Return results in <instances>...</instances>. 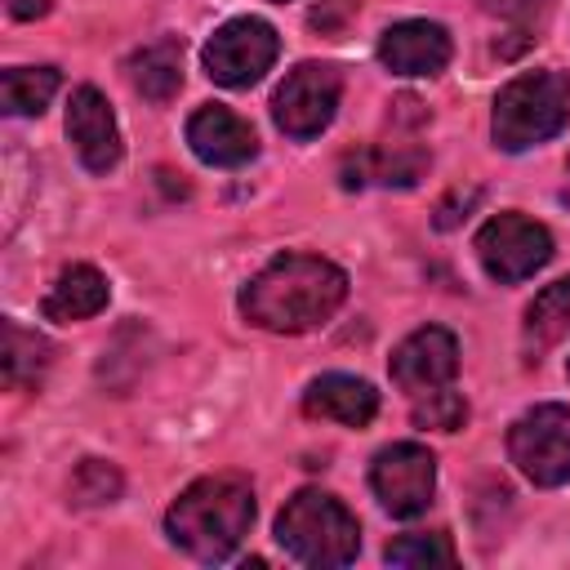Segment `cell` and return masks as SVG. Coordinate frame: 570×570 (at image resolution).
I'll return each mask as SVG.
<instances>
[{"label": "cell", "mask_w": 570, "mask_h": 570, "mask_svg": "<svg viewBox=\"0 0 570 570\" xmlns=\"http://www.w3.org/2000/svg\"><path fill=\"white\" fill-rule=\"evenodd\" d=\"M566 374H570V361H566Z\"/></svg>", "instance_id": "28"}, {"label": "cell", "mask_w": 570, "mask_h": 570, "mask_svg": "<svg viewBox=\"0 0 570 570\" xmlns=\"http://www.w3.org/2000/svg\"><path fill=\"white\" fill-rule=\"evenodd\" d=\"M254 525V490L236 472L191 481L165 512L169 539L196 561H227Z\"/></svg>", "instance_id": "2"}, {"label": "cell", "mask_w": 570, "mask_h": 570, "mask_svg": "<svg viewBox=\"0 0 570 570\" xmlns=\"http://www.w3.org/2000/svg\"><path fill=\"white\" fill-rule=\"evenodd\" d=\"M53 0H9V13L13 18H45Z\"/></svg>", "instance_id": "26"}, {"label": "cell", "mask_w": 570, "mask_h": 570, "mask_svg": "<svg viewBox=\"0 0 570 570\" xmlns=\"http://www.w3.org/2000/svg\"><path fill=\"white\" fill-rule=\"evenodd\" d=\"M476 258L481 267L499 281V285H517L525 276H534L548 258H552V232L517 209L494 214L481 232H476Z\"/></svg>", "instance_id": "6"}, {"label": "cell", "mask_w": 570, "mask_h": 570, "mask_svg": "<svg viewBox=\"0 0 570 570\" xmlns=\"http://www.w3.org/2000/svg\"><path fill=\"white\" fill-rule=\"evenodd\" d=\"M343 80L325 62H298L272 94V116L289 138H316L338 111Z\"/></svg>", "instance_id": "9"}, {"label": "cell", "mask_w": 570, "mask_h": 570, "mask_svg": "<svg viewBox=\"0 0 570 570\" xmlns=\"http://www.w3.org/2000/svg\"><path fill=\"white\" fill-rule=\"evenodd\" d=\"M276 53H281V36L272 22L232 18L209 36L200 58H205L209 80H218L227 89H249L254 80H263V71L276 62Z\"/></svg>", "instance_id": "7"}, {"label": "cell", "mask_w": 570, "mask_h": 570, "mask_svg": "<svg viewBox=\"0 0 570 570\" xmlns=\"http://www.w3.org/2000/svg\"><path fill=\"white\" fill-rule=\"evenodd\" d=\"M379 58L396 76H436L450 62V36L441 22L428 18H405L392 22L379 40Z\"/></svg>", "instance_id": "12"}, {"label": "cell", "mask_w": 570, "mask_h": 570, "mask_svg": "<svg viewBox=\"0 0 570 570\" xmlns=\"http://www.w3.org/2000/svg\"><path fill=\"white\" fill-rule=\"evenodd\" d=\"M392 566H454V543H450V534H401V539H392L387 543V552H383Z\"/></svg>", "instance_id": "22"}, {"label": "cell", "mask_w": 570, "mask_h": 570, "mask_svg": "<svg viewBox=\"0 0 570 570\" xmlns=\"http://www.w3.org/2000/svg\"><path fill=\"white\" fill-rule=\"evenodd\" d=\"M566 120H570V76L548 67V71H525L499 89L490 134H494V147L525 151L561 134Z\"/></svg>", "instance_id": "4"}, {"label": "cell", "mask_w": 570, "mask_h": 570, "mask_svg": "<svg viewBox=\"0 0 570 570\" xmlns=\"http://www.w3.org/2000/svg\"><path fill=\"white\" fill-rule=\"evenodd\" d=\"M370 485H374L383 512L410 521V517H419V512L432 503V490H436V459H432V450L419 445V441H396V445H387V450L374 454Z\"/></svg>", "instance_id": "8"}, {"label": "cell", "mask_w": 570, "mask_h": 570, "mask_svg": "<svg viewBox=\"0 0 570 570\" xmlns=\"http://www.w3.org/2000/svg\"><path fill=\"white\" fill-rule=\"evenodd\" d=\"M62 76L53 67H9L0 76V102L9 116H40L58 94Z\"/></svg>", "instance_id": "20"}, {"label": "cell", "mask_w": 570, "mask_h": 570, "mask_svg": "<svg viewBox=\"0 0 570 570\" xmlns=\"http://www.w3.org/2000/svg\"><path fill=\"white\" fill-rule=\"evenodd\" d=\"M303 410L312 419H330L343 428H365L379 414V392L356 374H321L303 392Z\"/></svg>", "instance_id": "14"}, {"label": "cell", "mask_w": 570, "mask_h": 570, "mask_svg": "<svg viewBox=\"0 0 570 570\" xmlns=\"http://www.w3.org/2000/svg\"><path fill=\"white\" fill-rule=\"evenodd\" d=\"M428 169V151L423 147H365V151H347L343 156V187L356 191V187H414Z\"/></svg>", "instance_id": "15"}, {"label": "cell", "mask_w": 570, "mask_h": 570, "mask_svg": "<svg viewBox=\"0 0 570 570\" xmlns=\"http://www.w3.org/2000/svg\"><path fill=\"white\" fill-rule=\"evenodd\" d=\"M566 330H570V276L543 285V289L534 294V303L525 307V330H521L525 356L539 361L552 343L566 338Z\"/></svg>", "instance_id": "19"}, {"label": "cell", "mask_w": 570, "mask_h": 570, "mask_svg": "<svg viewBox=\"0 0 570 570\" xmlns=\"http://www.w3.org/2000/svg\"><path fill=\"white\" fill-rule=\"evenodd\" d=\"M187 142H191V151H196L205 165H218V169L245 165V160H254V151H258L254 129H249L236 111H227V107H218V102L200 107V111L187 120Z\"/></svg>", "instance_id": "13"}, {"label": "cell", "mask_w": 570, "mask_h": 570, "mask_svg": "<svg viewBox=\"0 0 570 570\" xmlns=\"http://www.w3.org/2000/svg\"><path fill=\"white\" fill-rule=\"evenodd\" d=\"M481 4L499 18H508V22H534L552 9V0H481Z\"/></svg>", "instance_id": "25"}, {"label": "cell", "mask_w": 570, "mask_h": 570, "mask_svg": "<svg viewBox=\"0 0 570 570\" xmlns=\"http://www.w3.org/2000/svg\"><path fill=\"white\" fill-rule=\"evenodd\" d=\"M508 454L534 485H566L570 481V405H534L508 432Z\"/></svg>", "instance_id": "5"}, {"label": "cell", "mask_w": 570, "mask_h": 570, "mask_svg": "<svg viewBox=\"0 0 570 570\" xmlns=\"http://www.w3.org/2000/svg\"><path fill=\"white\" fill-rule=\"evenodd\" d=\"M343 298H347L343 267L316 254H281L240 289V312L258 330L303 334L325 325Z\"/></svg>", "instance_id": "1"}, {"label": "cell", "mask_w": 570, "mask_h": 570, "mask_svg": "<svg viewBox=\"0 0 570 570\" xmlns=\"http://www.w3.org/2000/svg\"><path fill=\"white\" fill-rule=\"evenodd\" d=\"M53 365V343L18 321H4V352H0V374L9 392H36Z\"/></svg>", "instance_id": "17"}, {"label": "cell", "mask_w": 570, "mask_h": 570, "mask_svg": "<svg viewBox=\"0 0 570 570\" xmlns=\"http://www.w3.org/2000/svg\"><path fill=\"white\" fill-rule=\"evenodd\" d=\"M120 490H125V476H120L107 459H80L76 472H71V485H67V494H71L76 508H102V503H116Z\"/></svg>", "instance_id": "21"}, {"label": "cell", "mask_w": 570, "mask_h": 570, "mask_svg": "<svg viewBox=\"0 0 570 570\" xmlns=\"http://www.w3.org/2000/svg\"><path fill=\"white\" fill-rule=\"evenodd\" d=\"M276 539L289 557L321 570H338L361 552L356 517L325 490H298L276 517Z\"/></svg>", "instance_id": "3"}, {"label": "cell", "mask_w": 570, "mask_h": 570, "mask_svg": "<svg viewBox=\"0 0 570 570\" xmlns=\"http://www.w3.org/2000/svg\"><path fill=\"white\" fill-rule=\"evenodd\" d=\"M67 138L76 147V156L85 160L89 174H111L120 165V129H116V116H111V102L85 85L71 94L67 102Z\"/></svg>", "instance_id": "11"}, {"label": "cell", "mask_w": 570, "mask_h": 570, "mask_svg": "<svg viewBox=\"0 0 570 570\" xmlns=\"http://www.w3.org/2000/svg\"><path fill=\"white\" fill-rule=\"evenodd\" d=\"M392 383L410 396L419 392H432V387H445L459 370V343L450 330L441 325H423L414 330L396 352H392Z\"/></svg>", "instance_id": "10"}, {"label": "cell", "mask_w": 570, "mask_h": 570, "mask_svg": "<svg viewBox=\"0 0 570 570\" xmlns=\"http://www.w3.org/2000/svg\"><path fill=\"white\" fill-rule=\"evenodd\" d=\"M566 178H570V160H566Z\"/></svg>", "instance_id": "27"}, {"label": "cell", "mask_w": 570, "mask_h": 570, "mask_svg": "<svg viewBox=\"0 0 570 570\" xmlns=\"http://www.w3.org/2000/svg\"><path fill=\"white\" fill-rule=\"evenodd\" d=\"M414 423L419 428H436V432H459L468 423V401L445 383L432 392H419L414 401Z\"/></svg>", "instance_id": "23"}, {"label": "cell", "mask_w": 570, "mask_h": 570, "mask_svg": "<svg viewBox=\"0 0 570 570\" xmlns=\"http://www.w3.org/2000/svg\"><path fill=\"white\" fill-rule=\"evenodd\" d=\"M107 276L98 272V267H89V263H71L62 276H58V285L45 294V303H40V312L49 316V321H62V325H71V321H89V316H98L102 307H107Z\"/></svg>", "instance_id": "16"}, {"label": "cell", "mask_w": 570, "mask_h": 570, "mask_svg": "<svg viewBox=\"0 0 570 570\" xmlns=\"http://www.w3.org/2000/svg\"><path fill=\"white\" fill-rule=\"evenodd\" d=\"M129 80L147 102H169L178 94V85H183V40L165 36V40L142 45L129 58Z\"/></svg>", "instance_id": "18"}, {"label": "cell", "mask_w": 570, "mask_h": 570, "mask_svg": "<svg viewBox=\"0 0 570 570\" xmlns=\"http://www.w3.org/2000/svg\"><path fill=\"white\" fill-rule=\"evenodd\" d=\"M281 4H285V0H281Z\"/></svg>", "instance_id": "29"}, {"label": "cell", "mask_w": 570, "mask_h": 570, "mask_svg": "<svg viewBox=\"0 0 570 570\" xmlns=\"http://www.w3.org/2000/svg\"><path fill=\"white\" fill-rule=\"evenodd\" d=\"M476 200H481V191H476V187H468V191H463V187H454V191L436 205V218H432V223H436L441 232H450V227H459V223L468 218V209H472Z\"/></svg>", "instance_id": "24"}]
</instances>
